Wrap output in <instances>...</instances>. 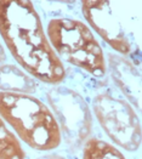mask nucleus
<instances>
[{
	"label": "nucleus",
	"mask_w": 142,
	"mask_h": 159,
	"mask_svg": "<svg viewBox=\"0 0 142 159\" xmlns=\"http://www.w3.org/2000/svg\"><path fill=\"white\" fill-rule=\"evenodd\" d=\"M0 35L30 77L51 85L65 79V66L51 48L30 1L0 0Z\"/></svg>",
	"instance_id": "f257e3e1"
},
{
	"label": "nucleus",
	"mask_w": 142,
	"mask_h": 159,
	"mask_svg": "<svg viewBox=\"0 0 142 159\" xmlns=\"http://www.w3.org/2000/svg\"><path fill=\"white\" fill-rule=\"evenodd\" d=\"M0 118L33 149L50 151L61 143V133L52 112L37 97L0 91Z\"/></svg>",
	"instance_id": "f03ea898"
},
{
	"label": "nucleus",
	"mask_w": 142,
	"mask_h": 159,
	"mask_svg": "<svg viewBox=\"0 0 142 159\" xmlns=\"http://www.w3.org/2000/svg\"><path fill=\"white\" fill-rule=\"evenodd\" d=\"M49 43L58 58L94 77L107 73V62L98 41L85 23L72 18H53L48 25Z\"/></svg>",
	"instance_id": "7ed1b4c3"
},
{
	"label": "nucleus",
	"mask_w": 142,
	"mask_h": 159,
	"mask_svg": "<svg viewBox=\"0 0 142 159\" xmlns=\"http://www.w3.org/2000/svg\"><path fill=\"white\" fill-rule=\"evenodd\" d=\"M123 2L86 0L81 10L95 32L118 52L129 55L135 48L134 16Z\"/></svg>",
	"instance_id": "20e7f679"
},
{
	"label": "nucleus",
	"mask_w": 142,
	"mask_h": 159,
	"mask_svg": "<svg viewBox=\"0 0 142 159\" xmlns=\"http://www.w3.org/2000/svg\"><path fill=\"white\" fill-rule=\"evenodd\" d=\"M46 100L53 111L61 139L72 151H77L88 141L92 130V116L89 105L77 91L65 86H52Z\"/></svg>",
	"instance_id": "39448f33"
},
{
	"label": "nucleus",
	"mask_w": 142,
	"mask_h": 159,
	"mask_svg": "<svg viewBox=\"0 0 142 159\" xmlns=\"http://www.w3.org/2000/svg\"><path fill=\"white\" fill-rule=\"evenodd\" d=\"M92 108L101 128L114 143L129 152L139 149L141 124L128 101L109 93H98L92 101Z\"/></svg>",
	"instance_id": "423d86ee"
},
{
	"label": "nucleus",
	"mask_w": 142,
	"mask_h": 159,
	"mask_svg": "<svg viewBox=\"0 0 142 159\" xmlns=\"http://www.w3.org/2000/svg\"><path fill=\"white\" fill-rule=\"evenodd\" d=\"M108 68L116 85L125 97L141 109V74L129 60L116 53L108 55Z\"/></svg>",
	"instance_id": "0eeeda50"
},
{
	"label": "nucleus",
	"mask_w": 142,
	"mask_h": 159,
	"mask_svg": "<svg viewBox=\"0 0 142 159\" xmlns=\"http://www.w3.org/2000/svg\"><path fill=\"white\" fill-rule=\"evenodd\" d=\"M35 79L13 65L0 66V90L5 93H30L37 91Z\"/></svg>",
	"instance_id": "6e6552de"
},
{
	"label": "nucleus",
	"mask_w": 142,
	"mask_h": 159,
	"mask_svg": "<svg viewBox=\"0 0 142 159\" xmlns=\"http://www.w3.org/2000/svg\"><path fill=\"white\" fill-rule=\"evenodd\" d=\"M83 159H126L116 147L100 139H89L83 148Z\"/></svg>",
	"instance_id": "1a4fd4ad"
},
{
	"label": "nucleus",
	"mask_w": 142,
	"mask_h": 159,
	"mask_svg": "<svg viewBox=\"0 0 142 159\" xmlns=\"http://www.w3.org/2000/svg\"><path fill=\"white\" fill-rule=\"evenodd\" d=\"M26 153L17 137L0 118V159H25Z\"/></svg>",
	"instance_id": "9d476101"
},
{
	"label": "nucleus",
	"mask_w": 142,
	"mask_h": 159,
	"mask_svg": "<svg viewBox=\"0 0 142 159\" xmlns=\"http://www.w3.org/2000/svg\"><path fill=\"white\" fill-rule=\"evenodd\" d=\"M35 159H66L62 156H58V154H46V156H41Z\"/></svg>",
	"instance_id": "9b49d317"
},
{
	"label": "nucleus",
	"mask_w": 142,
	"mask_h": 159,
	"mask_svg": "<svg viewBox=\"0 0 142 159\" xmlns=\"http://www.w3.org/2000/svg\"><path fill=\"white\" fill-rule=\"evenodd\" d=\"M5 61H6V52H5L4 48H2V45L0 44V65L4 63Z\"/></svg>",
	"instance_id": "f8f14e48"
}]
</instances>
